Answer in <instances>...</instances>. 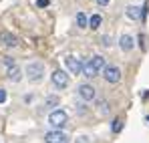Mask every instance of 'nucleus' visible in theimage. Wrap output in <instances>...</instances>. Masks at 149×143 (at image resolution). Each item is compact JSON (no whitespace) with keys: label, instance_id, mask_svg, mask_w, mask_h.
I'll return each instance as SVG.
<instances>
[{"label":"nucleus","instance_id":"nucleus-15","mask_svg":"<svg viewBox=\"0 0 149 143\" xmlns=\"http://www.w3.org/2000/svg\"><path fill=\"white\" fill-rule=\"evenodd\" d=\"M121 129H123V121L115 119V121H113V125H111V131H113V133H119Z\"/></svg>","mask_w":149,"mask_h":143},{"label":"nucleus","instance_id":"nucleus-21","mask_svg":"<svg viewBox=\"0 0 149 143\" xmlns=\"http://www.w3.org/2000/svg\"><path fill=\"white\" fill-rule=\"evenodd\" d=\"M97 2H99L101 6H107V4H109V0H97Z\"/></svg>","mask_w":149,"mask_h":143},{"label":"nucleus","instance_id":"nucleus-4","mask_svg":"<svg viewBox=\"0 0 149 143\" xmlns=\"http://www.w3.org/2000/svg\"><path fill=\"white\" fill-rule=\"evenodd\" d=\"M103 77H105L107 83H119V81H121V69L109 65V67L103 69Z\"/></svg>","mask_w":149,"mask_h":143},{"label":"nucleus","instance_id":"nucleus-13","mask_svg":"<svg viewBox=\"0 0 149 143\" xmlns=\"http://www.w3.org/2000/svg\"><path fill=\"white\" fill-rule=\"evenodd\" d=\"M77 24H79V28H85V26L89 24L87 16H85V12H79V14H77Z\"/></svg>","mask_w":149,"mask_h":143},{"label":"nucleus","instance_id":"nucleus-19","mask_svg":"<svg viewBox=\"0 0 149 143\" xmlns=\"http://www.w3.org/2000/svg\"><path fill=\"white\" fill-rule=\"evenodd\" d=\"M4 101H6V91L0 89V103H4Z\"/></svg>","mask_w":149,"mask_h":143},{"label":"nucleus","instance_id":"nucleus-6","mask_svg":"<svg viewBox=\"0 0 149 143\" xmlns=\"http://www.w3.org/2000/svg\"><path fill=\"white\" fill-rule=\"evenodd\" d=\"M45 141L47 143H69V135L63 133V131H49L45 135Z\"/></svg>","mask_w":149,"mask_h":143},{"label":"nucleus","instance_id":"nucleus-11","mask_svg":"<svg viewBox=\"0 0 149 143\" xmlns=\"http://www.w3.org/2000/svg\"><path fill=\"white\" fill-rule=\"evenodd\" d=\"M2 45H6V47H16L18 45V38L14 36V34H10V32H2Z\"/></svg>","mask_w":149,"mask_h":143},{"label":"nucleus","instance_id":"nucleus-16","mask_svg":"<svg viewBox=\"0 0 149 143\" xmlns=\"http://www.w3.org/2000/svg\"><path fill=\"white\" fill-rule=\"evenodd\" d=\"M99 113L101 115H109V103L107 101H101L99 103Z\"/></svg>","mask_w":149,"mask_h":143},{"label":"nucleus","instance_id":"nucleus-23","mask_svg":"<svg viewBox=\"0 0 149 143\" xmlns=\"http://www.w3.org/2000/svg\"><path fill=\"white\" fill-rule=\"evenodd\" d=\"M147 121H149V117H147Z\"/></svg>","mask_w":149,"mask_h":143},{"label":"nucleus","instance_id":"nucleus-7","mask_svg":"<svg viewBox=\"0 0 149 143\" xmlns=\"http://www.w3.org/2000/svg\"><path fill=\"white\" fill-rule=\"evenodd\" d=\"M65 65H67V69L73 73V75H81V71H83V63L77 57H73V54H69L65 59Z\"/></svg>","mask_w":149,"mask_h":143},{"label":"nucleus","instance_id":"nucleus-20","mask_svg":"<svg viewBox=\"0 0 149 143\" xmlns=\"http://www.w3.org/2000/svg\"><path fill=\"white\" fill-rule=\"evenodd\" d=\"M103 45H105V47H109V45H111V43H109V36H103Z\"/></svg>","mask_w":149,"mask_h":143},{"label":"nucleus","instance_id":"nucleus-12","mask_svg":"<svg viewBox=\"0 0 149 143\" xmlns=\"http://www.w3.org/2000/svg\"><path fill=\"white\" fill-rule=\"evenodd\" d=\"M127 16H129L131 20L141 18V8H139V6H127Z\"/></svg>","mask_w":149,"mask_h":143},{"label":"nucleus","instance_id":"nucleus-10","mask_svg":"<svg viewBox=\"0 0 149 143\" xmlns=\"http://www.w3.org/2000/svg\"><path fill=\"white\" fill-rule=\"evenodd\" d=\"M119 47L123 48L125 52L133 50V47H135V43H133V36H129V34H123V36L119 38Z\"/></svg>","mask_w":149,"mask_h":143},{"label":"nucleus","instance_id":"nucleus-1","mask_svg":"<svg viewBox=\"0 0 149 143\" xmlns=\"http://www.w3.org/2000/svg\"><path fill=\"white\" fill-rule=\"evenodd\" d=\"M107 67V63H105V59L103 57H93V59H89L87 63H83V75L85 77H89V79H93V77H97V75H101V71Z\"/></svg>","mask_w":149,"mask_h":143},{"label":"nucleus","instance_id":"nucleus-2","mask_svg":"<svg viewBox=\"0 0 149 143\" xmlns=\"http://www.w3.org/2000/svg\"><path fill=\"white\" fill-rule=\"evenodd\" d=\"M67 121H69V115H67L63 109H56V111H52L49 115V123L54 127V131H61V129L67 125Z\"/></svg>","mask_w":149,"mask_h":143},{"label":"nucleus","instance_id":"nucleus-5","mask_svg":"<svg viewBox=\"0 0 149 143\" xmlns=\"http://www.w3.org/2000/svg\"><path fill=\"white\" fill-rule=\"evenodd\" d=\"M52 85L56 89H67L69 87V75L65 71H54L52 73Z\"/></svg>","mask_w":149,"mask_h":143},{"label":"nucleus","instance_id":"nucleus-14","mask_svg":"<svg viewBox=\"0 0 149 143\" xmlns=\"http://www.w3.org/2000/svg\"><path fill=\"white\" fill-rule=\"evenodd\" d=\"M89 26H91V28H99L101 26V16L99 14H93V16L89 18Z\"/></svg>","mask_w":149,"mask_h":143},{"label":"nucleus","instance_id":"nucleus-8","mask_svg":"<svg viewBox=\"0 0 149 143\" xmlns=\"http://www.w3.org/2000/svg\"><path fill=\"white\" fill-rule=\"evenodd\" d=\"M77 93H79V97H81L83 101H93V99H95V87L85 83V85H79Z\"/></svg>","mask_w":149,"mask_h":143},{"label":"nucleus","instance_id":"nucleus-9","mask_svg":"<svg viewBox=\"0 0 149 143\" xmlns=\"http://www.w3.org/2000/svg\"><path fill=\"white\" fill-rule=\"evenodd\" d=\"M6 77H8V81H12V83H18L20 81V67L18 65H12V67H8V71H6Z\"/></svg>","mask_w":149,"mask_h":143},{"label":"nucleus","instance_id":"nucleus-18","mask_svg":"<svg viewBox=\"0 0 149 143\" xmlns=\"http://www.w3.org/2000/svg\"><path fill=\"white\" fill-rule=\"evenodd\" d=\"M36 6L45 8V6H49V0H36Z\"/></svg>","mask_w":149,"mask_h":143},{"label":"nucleus","instance_id":"nucleus-22","mask_svg":"<svg viewBox=\"0 0 149 143\" xmlns=\"http://www.w3.org/2000/svg\"><path fill=\"white\" fill-rule=\"evenodd\" d=\"M79 143H89V139H87V137H81V139H79Z\"/></svg>","mask_w":149,"mask_h":143},{"label":"nucleus","instance_id":"nucleus-3","mask_svg":"<svg viewBox=\"0 0 149 143\" xmlns=\"http://www.w3.org/2000/svg\"><path fill=\"white\" fill-rule=\"evenodd\" d=\"M26 75H28V79H30L32 83H38V81L42 79V75H45V65L38 63V61L28 63V67H26Z\"/></svg>","mask_w":149,"mask_h":143},{"label":"nucleus","instance_id":"nucleus-17","mask_svg":"<svg viewBox=\"0 0 149 143\" xmlns=\"http://www.w3.org/2000/svg\"><path fill=\"white\" fill-rule=\"evenodd\" d=\"M47 105H49V107L58 105V97H47Z\"/></svg>","mask_w":149,"mask_h":143}]
</instances>
